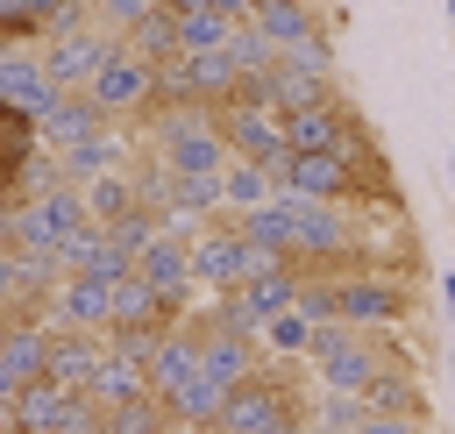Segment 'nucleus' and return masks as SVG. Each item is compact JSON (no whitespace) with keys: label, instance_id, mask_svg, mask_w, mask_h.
I'll return each mask as SVG.
<instances>
[{"label":"nucleus","instance_id":"2eb2a0df","mask_svg":"<svg viewBox=\"0 0 455 434\" xmlns=\"http://www.w3.org/2000/svg\"><path fill=\"white\" fill-rule=\"evenodd\" d=\"M57 157V185H92V178H107V171H121L135 149H128V135L121 128H100V135H85V142H71V149H50Z\"/></svg>","mask_w":455,"mask_h":434},{"label":"nucleus","instance_id":"f8f14e48","mask_svg":"<svg viewBox=\"0 0 455 434\" xmlns=\"http://www.w3.org/2000/svg\"><path fill=\"white\" fill-rule=\"evenodd\" d=\"M213 121H220V135H228V157H249V164H277L291 142H284V114L277 107H242V100H228V107H213Z\"/></svg>","mask_w":455,"mask_h":434},{"label":"nucleus","instance_id":"b1692460","mask_svg":"<svg viewBox=\"0 0 455 434\" xmlns=\"http://www.w3.org/2000/svg\"><path fill=\"white\" fill-rule=\"evenodd\" d=\"M270 199H277V171H270V164L235 157V164L220 171V206H228V213H249V206H270Z\"/></svg>","mask_w":455,"mask_h":434},{"label":"nucleus","instance_id":"7c9ffc66","mask_svg":"<svg viewBox=\"0 0 455 434\" xmlns=\"http://www.w3.org/2000/svg\"><path fill=\"white\" fill-rule=\"evenodd\" d=\"M228 57H235V71H242V78H256V71H270V64H277V43H270L256 21H242V28L228 36Z\"/></svg>","mask_w":455,"mask_h":434},{"label":"nucleus","instance_id":"bb28decb","mask_svg":"<svg viewBox=\"0 0 455 434\" xmlns=\"http://www.w3.org/2000/svg\"><path fill=\"white\" fill-rule=\"evenodd\" d=\"M299 277H306L299 263H284V270H270V277H249V285H242L249 313H256V320H270V313H291V306H299Z\"/></svg>","mask_w":455,"mask_h":434},{"label":"nucleus","instance_id":"cd10ccee","mask_svg":"<svg viewBox=\"0 0 455 434\" xmlns=\"http://www.w3.org/2000/svg\"><path fill=\"white\" fill-rule=\"evenodd\" d=\"M100 434H171V413H164L156 391H142V398H128V406H107V413H100Z\"/></svg>","mask_w":455,"mask_h":434},{"label":"nucleus","instance_id":"20e7f679","mask_svg":"<svg viewBox=\"0 0 455 434\" xmlns=\"http://www.w3.org/2000/svg\"><path fill=\"white\" fill-rule=\"evenodd\" d=\"M7 427L14 434H100V406L57 377H28L7 406Z\"/></svg>","mask_w":455,"mask_h":434},{"label":"nucleus","instance_id":"72a5a7b5","mask_svg":"<svg viewBox=\"0 0 455 434\" xmlns=\"http://www.w3.org/2000/svg\"><path fill=\"white\" fill-rule=\"evenodd\" d=\"M363 413H370V406H363V391H313V420H320V427L355 434V427H363Z\"/></svg>","mask_w":455,"mask_h":434},{"label":"nucleus","instance_id":"473e14b6","mask_svg":"<svg viewBox=\"0 0 455 434\" xmlns=\"http://www.w3.org/2000/svg\"><path fill=\"white\" fill-rule=\"evenodd\" d=\"M164 334H171V327H156V320H128V327H107V349H114V356H135V363L149 370V356H156Z\"/></svg>","mask_w":455,"mask_h":434},{"label":"nucleus","instance_id":"dca6fc26","mask_svg":"<svg viewBox=\"0 0 455 434\" xmlns=\"http://www.w3.org/2000/svg\"><path fill=\"white\" fill-rule=\"evenodd\" d=\"M50 342H57L50 320H28V313L0 320V356H7V370H14L21 384H28V377H50Z\"/></svg>","mask_w":455,"mask_h":434},{"label":"nucleus","instance_id":"c756f323","mask_svg":"<svg viewBox=\"0 0 455 434\" xmlns=\"http://www.w3.org/2000/svg\"><path fill=\"white\" fill-rule=\"evenodd\" d=\"M235 21L220 7H199V14H178V57H199V50H228Z\"/></svg>","mask_w":455,"mask_h":434},{"label":"nucleus","instance_id":"4c0bfd02","mask_svg":"<svg viewBox=\"0 0 455 434\" xmlns=\"http://www.w3.org/2000/svg\"><path fill=\"white\" fill-rule=\"evenodd\" d=\"M355 434H427V420H405V413H363Z\"/></svg>","mask_w":455,"mask_h":434},{"label":"nucleus","instance_id":"6ab92c4d","mask_svg":"<svg viewBox=\"0 0 455 434\" xmlns=\"http://www.w3.org/2000/svg\"><path fill=\"white\" fill-rule=\"evenodd\" d=\"M156 398H164L171 427H185V434H213L220 427V406H228V391L213 377H185L178 391H156Z\"/></svg>","mask_w":455,"mask_h":434},{"label":"nucleus","instance_id":"7ed1b4c3","mask_svg":"<svg viewBox=\"0 0 455 434\" xmlns=\"http://www.w3.org/2000/svg\"><path fill=\"white\" fill-rule=\"evenodd\" d=\"M284 199H291V256L306 270H348L355 249H363L355 221L334 199H299V192H284Z\"/></svg>","mask_w":455,"mask_h":434},{"label":"nucleus","instance_id":"49530a36","mask_svg":"<svg viewBox=\"0 0 455 434\" xmlns=\"http://www.w3.org/2000/svg\"><path fill=\"white\" fill-rule=\"evenodd\" d=\"M0 114H7V100H0Z\"/></svg>","mask_w":455,"mask_h":434},{"label":"nucleus","instance_id":"f03ea898","mask_svg":"<svg viewBox=\"0 0 455 434\" xmlns=\"http://www.w3.org/2000/svg\"><path fill=\"white\" fill-rule=\"evenodd\" d=\"M320 391H370V377L391 363L384 349V327H348V320H327L313 327V349H306Z\"/></svg>","mask_w":455,"mask_h":434},{"label":"nucleus","instance_id":"393cba45","mask_svg":"<svg viewBox=\"0 0 455 434\" xmlns=\"http://www.w3.org/2000/svg\"><path fill=\"white\" fill-rule=\"evenodd\" d=\"M256 342H263V356L270 363H306V349H313V320L291 306V313H270L263 327H256Z\"/></svg>","mask_w":455,"mask_h":434},{"label":"nucleus","instance_id":"e433bc0d","mask_svg":"<svg viewBox=\"0 0 455 434\" xmlns=\"http://www.w3.org/2000/svg\"><path fill=\"white\" fill-rule=\"evenodd\" d=\"M21 313V270H14V249H7V228H0V320Z\"/></svg>","mask_w":455,"mask_h":434},{"label":"nucleus","instance_id":"c9c22d12","mask_svg":"<svg viewBox=\"0 0 455 434\" xmlns=\"http://www.w3.org/2000/svg\"><path fill=\"white\" fill-rule=\"evenodd\" d=\"M149 7H156V0H85V14H92L100 28H114V36H128Z\"/></svg>","mask_w":455,"mask_h":434},{"label":"nucleus","instance_id":"a18cd8bd","mask_svg":"<svg viewBox=\"0 0 455 434\" xmlns=\"http://www.w3.org/2000/svg\"><path fill=\"white\" fill-rule=\"evenodd\" d=\"M277 434H299V427H277Z\"/></svg>","mask_w":455,"mask_h":434},{"label":"nucleus","instance_id":"ea45409f","mask_svg":"<svg viewBox=\"0 0 455 434\" xmlns=\"http://www.w3.org/2000/svg\"><path fill=\"white\" fill-rule=\"evenodd\" d=\"M164 14H199V7H213V0H156Z\"/></svg>","mask_w":455,"mask_h":434},{"label":"nucleus","instance_id":"79ce46f5","mask_svg":"<svg viewBox=\"0 0 455 434\" xmlns=\"http://www.w3.org/2000/svg\"><path fill=\"white\" fill-rule=\"evenodd\" d=\"M299 434H341V427H320V420H306V427H299Z\"/></svg>","mask_w":455,"mask_h":434},{"label":"nucleus","instance_id":"ddd939ff","mask_svg":"<svg viewBox=\"0 0 455 434\" xmlns=\"http://www.w3.org/2000/svg\"><path fill=\"white\" fill-rule=\"evenodd\" d=\"M270 356L256 334H228V327H199V377H213L220 391H235L242 377H256Z\"/></svg>","mask_w":455,"mask_h":434},{"label":"nucleus","instance_id":"2f4dec72","mask_svg":"<svg viewBox=\"0 0 455 434\" xmlns=\"http://www.w3.org/2000/svg\"><path fill=\"white\" fill-rule=\"evenodd\" d=\"M107 235H114V249H121V256H142V249L164 235V213H156V206H135V213L107 221Z\"/></svg>","mask_w":455,"mask_h":434},{"label":"nucleus","instance_id":"5701e85b","mask_svg":"<svg viewBox=\"0 0 455 434\" xmlns=\"http://www.w3.org/2000/svg\"><path fill=\"white\" fill-rule=\"evenodd\" d=\"M142 391H149V370H142L135 356H114V349L100 356V370H92V384H85V398H92L100 413H107V406H128V398H142Z\"/></svg>","mask_w":455,"mask_h":434},{"label":"nucleus","instance_id":"6e6552de","mask_svg":"<svg viewBox=\"0 0 455 434\" xmlns=\"http://www.w3.org/2000/svg\"><path fill=\"white\" fill-rule=\"evenodd\" d=\"M100 107H107V121H149L156 114V64L149 57H135L128 43L92 71V85H85Z\"/></svg>","mask_w":455,"mask_h":434},{"label":"nucleus","instance_id":"a878e982","mask_svg":"<svg viewBox=\"0 0 455 434\" xmlns=\"http://www.w3.org/2000/svg\"><path fill=\"white\" fill-rule=\"evenodd\" d=\"M85 206H92V221H100V228H107V221H121V213H135V206H142L135 171L121 164V171H107V178H92V185H85Z\"/></svg>","mask_w":455,"mask_h":434},{"label":"nucleus","instance_id":"39448f33","mask_svg":"<svg viewBox=\"0 0 455 434\" xmlns=\"http://www.w3.org/2000/svg\"><path fill=\"white\" fill-rule=\"evenodd\" d=\"M78 228H92L85 192H78V185H50V192H36V199L14 206V221H7V249H64Z\"/></svg>","mask_w":455,"mask_h":434},{"label":"nucleus","instance_id":"58836bf2","mask_svg":"<svg viewBox=\"0 0 455 434\" xmlns=\"http://www.w3.org/2000/svg\"><path fill=\"white\" fill-rule=\"evenodd\" d=\"M14 391H21V377L7 370V356H0V406H14Z\"/></svg>","mask_w":455,"mask_h":434},{"label":"nucleus","instance_id":"4be33fe9","mask_svg":"<svg viewBox=\"0 0 455 434\" xmlns=\"http://www.w3.org/2000/svg\"><path fill=\"white\" fill-rule=\"evenodd\" d=\"M185 377H199V327H192V320H178V327L156 342V356H149V391H178Z\"/></svg>","mask_w":455,"mask_h":434},{"label":"nucleus","instance_id":"37998d69","mask_svg":"<svg viewBox=\"0 0 455 434\" xmlns=\"http://www.w3.org/2000/svg\"><path fill=\"white\" fill-rule=\"evenodd\" d=\"M448 199H455V157H448Z\"/></svg>","mask_w":455,"mask_h":434},{"label":"nucleus","instance_id":"a19ab883","mask_svg":"<svg viewBox=\"0 0 455 434\" xmlns=\"http://www.w3.org/2000/svg\"><path fill=\"white\" fill-rule=\"evenodd\" d=\"M441 306L455 313V270H441Z\"/></svg>","mask_w":455,"mask_h":434},{"label":"nucleus","instance_id":"f3484780","mask_svg":"<svg viewBox=\"0 0 455 434\" xmlns=\"http://www.w3.org/2000/svg\"><path fill=\"white\" fill-rule=\"evenodd\" d=\"M36 128H43V149H71V142H85V135H100V128H114V121H107V107H100L92 92H64Z\"/></svg>","mask_w":455,"mask_h":434},{"label":"nucleus","instance_id":"1a4fd4ad","mask_svg":"<svg viewBox=\"0 0 455 434\" xmlns=\"http://www.w3.org/2000/svg\"><path fill=\"white\" fill-rule=\"evenodd\" d=\"M114 50H121V36H114V28H100V21H85V28H64V36H50V43H43V71H50L64 92H85V85H92V71H100Z\"/></svg>","mask_w":455,"mask_h":434},{"label":"nucleus","instance_id":"c03bdc74","mask_svg":"<svg viewBox=\"0 0 455 434\" xmlns=\"http://www.w3.org/2000/svg\"><path fill=\"white\" fill-rule=\"evenodd\" d=\"M441 7H448V21H455V0H441Z\"/></svg>","mask_w":455,"mask_h":434},{"label":"nucleus","instance_id":"423d86ee","mask_svg":"<svg viewBox=\"0 0 455 434\" xmlns=\"http://www.w3.org/2000/svg\"><path fill=\"white\" fill-rule=\"evenodd\" d=\"M270 171H277V192H299V199H334V206L363 199V171L348 149H284Z\"/></svg>","mask_w":455,"mask_h":434},{"label":"nucleus","instance_id":"f704fd0d","mask_svg":"<svg viewBox=\"0 0 455 434\" xmlns=\"http://www.w3.org/2000/svg\"><path fill=\"white\" fill-rule=\"evenodd\" d=\"M43 7L36 0H0V43H43Z\"/></svg>","mask_w":455,"mask_h":434},{"label":"nucleus","instance_id":"f257e3e1","mask_svg":"<svg viewBox=\"0 0 455 434\" xmlns=\"http://www.w3.org/2000/svg\"><path fill=\"white\" fill-rule=\"evenodd\" d=\"M142 142H149L171 171H185V178H220V171L235 164L213 107H156V114L142 121Z\"/></svg>","mask_w":455,"mask_h":434},{"label":"nucleus","instance_id":"c85d7f7f","mask_svg":"<svg viewBox=\"0 0 455 434\" xmlns=\"http://www.w3.org/2000/svg\"><path fill=\"white\" fill-rule=\"evenodd\" d=\"M121 43H128L135 57H149V64H171V57H178V14L149 7V14H142V21L128 28V36H121Z\"/></svg>","mask_w":455,"mask_h":434},{"label":"nucleus","instance_id":"0eeeda50","mask_svg":"<svg viewBox=\"0 0 455 434\" xmlns=\"http://www.w3.org/2000/svg\"><path fill=\"white\" fill-rule=\"evenodd\" d=\"M405 313H412V285L391 263L341 270V320L348 327H405Z\"/></svg>","mask_w":455,"mask_h":434},{"label":"nucleus","instance_id":"9b49d317","mask_svg":"<svg viewBox=\"0 0 455 434\" xmlns=\"http://www.w3.org/2000/svg\"><path fill=\"white\" fill-rule=\"evenodd\" d=\"M0 100L36 114V121L64 100V85L43 71V43H0Z\"/></svg>","mask_w":455,"mask_h":434},{"label":"nucleus","instance_id":"412c9836","mask_svg":"<svg viewBox=\"0 0 455 434\" xmlns=\"http://www.w3.org/2000/svg\"><path fill=\"white\" fill-rule=\"evenodd\" d=\"M270 43H277V57L291 50V43H306V36H320L327 28V14L313 7V0H256V14H249Z\"/></svg>","mask_w":455,"mask_h":434},{"label":"nucleus","instance_id":"a211bd4d","mask_svg":"<svg viewBox=\"0 0 455 434\" xmlns=\"http://www.w3.org/2000/svg\"><path fill=\"white\" fill-rule=\"evenodd\" d=\"M50 327H57V320H50ZM100 356H107V334L57 327V342H50V377H57V384H71V391H85V384H92V370H100Z\"/></svg>","mask_w":455,"mask_h":434},{"label":"nucleus","instance_id":"9d476101","mask_svg":"<svg viewBox=\"0 0 455 434\" xmlns=\"http://www.w3.org/2000/svg\"><path fill=\"white\" fill-rule=\"evenodd\" d=\"M242 263H249V242H242V228H235L228 213L192 235V285H199L206 299H213V292H242Z\"/></svg>","mask_w":455,"mask_h":434},{"label":"nucleus","instance_id":"4468645a","mask_svg":"<svg viewBox=\"0 0 455 434\" xmlns=\"http://www.w3.org/2000/svg\"><path fill=\"white\" fill-rule=\"evenodd\" d=\"M50 320H57V327L107 334V327H114V285H107V277H57V292H50Z\"/></svg>","mask_w":455,"mask_h":434},{"label":"nucleus","instance_id":"aec40b11","mask_svg":"<svg viewBox=\"0 0 455 434\" xmlns=\"http://www.w3.org/2000/svg\"><path fill=\"white\" fill-rule=\"evenodd\" d=\"M363 406H370V413H405V420H427V384H419V370H412V363H384V370L370 377Z\"/></svg>","mask_w":455,"mask_h":434}]
</instances>
